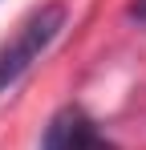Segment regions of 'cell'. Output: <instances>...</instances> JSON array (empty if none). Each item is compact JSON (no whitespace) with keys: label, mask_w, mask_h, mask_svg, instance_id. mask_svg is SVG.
Here are the masks:
<instances>
[{"label":"cell","mask_w":146,"mask_h":150,"mask_svg":"<svg viewBox=\"0 0 146 150\" xmlns=\"http://www.w3.org/2000/svg\"><path fill=\"white\" fill-rule=\"evenodd\" d=\"M126 16H130V21H138V25H146V0H130Z\"/></svg>","instance_id":"cell-3"},{"label":"cell","mask_w":146,"mask_h":150,"mask_svg":"<svg viewBox=\"0 0 146 150\" xmlns=\"http://www.w3.org/2000/svg\"><path fill=\"white\" fill-rule=\"evenodd\" d=\"M41 150H122L81 105H61L41 134Z\"/></svg>","instance_id":"cell-2"},{"label":"cell","mask_w":146,"mask_h":150,"mask_svg":"<svg viewBox=\"0 0 146 150\" xmlns=\"http://www.w3.org/2000/svg\"><path fill=\"white\" fill-rule=\"evenodd\" d=\"M65 21H69L65 4L53 0V4L33 8L21 25H16V33L0 45V93H8V89H12V85H16V81H21V77L49 53V45L61 37Z\"/></svg>","instance_id":"cell-1"}]
</instances>
